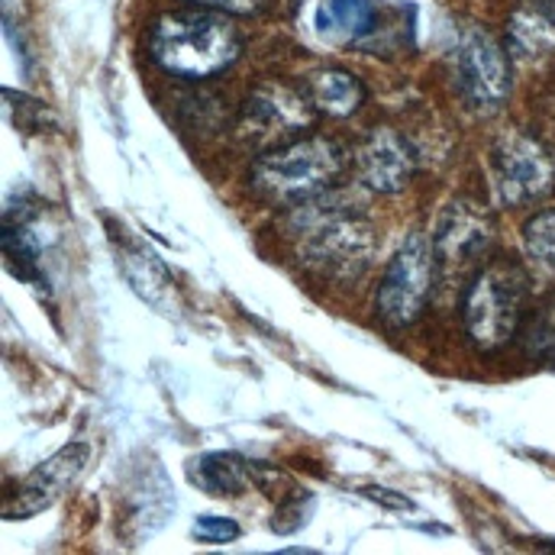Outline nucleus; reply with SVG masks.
<instances>
[{"mask_svg":"<svg viewBox=\"0 0 555 555\" xmlns=\"http://www.w3.org/2000/svg\"><path fill=\"white\" fill-rule=\"evenodd\" d=\"M313 514V494H307L304 488H291L284 501H278L275 517H272V530L278 537H291L297 530H304L310 524Z\"/></svg>","mask_w":555,"mask_h":555,"instance_id":"nucleus-20","label":"nucleus"},{"mask_svg":"<svg viewBox=\"0 0 555 555\" xmlns=\"http://www.w3.org/2000/svg\"><path fill=\"white\" fill-rule=\"evenodd\" d=\"M3 262L7 272L20 278L23 284L46 291V275H42V249L36 233L29 230V217L13 210V220H3Z\"/></svg>","mask_w":555,"mask_h":555,"instance_id":"nucleus-17","label":"nucleus"},{"mask_svg":"<svg viewBox=\"0 0 555 555\" xmlns=\"http://www.w3.org/2000/svg\"><path fill=\"white\" fill-rule=\"evenodd\" d=\"M284 240L294 259L330 281H356L375 256V230L352 204L333 191L287 207Z\"/></svg>","mask_w":555,"mask_h":555,"instance_id":"nucleus-1","label":"nucleus"},{"mask_svg":"<svg viewBox=\"0 0 555 555\" xmlns=\"http://www.w3.org/2000/svg\"><path fill=\"white\" fill-rule=\"evenodd\" d=\"M449 72L459 98L478 114H498L511 98V52L478 23H462L452 29Z\"/></svg>","mask_w":555,"mask_h":555,"instance_id":"nucleus-5","label":"nucleus"},{"mask_svg":"<svg viewBox=\"0 0 555 555\" xmlns=\"http://www.w3.org/2000/svg\"><path fill=\"white\" fill-rule=\"evenodd\" d=\"M3 101H7V114H10V120H13V127L20 133H39L46 127H55V117L46 111L42 101H33V98H26L20 91H10V88L3 91Z\"/></svg>","mask_w":555,"mask_h":555,"instance_id":"nucleus-19","label":"nucleus"},{"mask_svg":"<svg viewBox=\"0 0 555 555\" xmlns=\"http://www.w3.org/2000/svg\"><path fill=\"white\" fill-rule=\"evenodd\" d=\"M111 246H114V262L120 275L127 278V284L133 287V294L158 313H175L178 291L162 259L133 233H124L117 227H111Z\"/></svg>","mask_w":555,"mask_h":555,"instance_id":"nucleus-12","label":"nucleus"},{"mask_svg":"<svg viewBox=\"0 0 555 555\" xmlns=\"http://www.w3.org/2000/svg\"><path fill=\"white\" fill-rule=\"evenodd\" d=\"M416 171V152L408 139L391 127H378L356 149V175L375 194H398L411 184Z\"/></svg>","mask_w":555,"mask_h":555,"instance_id":"nucleus-11","label":"nucleus"},{"mask_svg":"<svg viewBox=\"0 0 555 555\" xmlns=\"http://www.w3.org/2000/svg\"><path fill=\"white\" fill-rule=\"evenodd\" d=\"M507 52L543 65L555 59V0H524L507 20Z\"/></svg>","mask_w":555,"mask_h":555,"instance_id":"nucleus-14","label":"nucleus"},{"mask_svg":"<svg viewBox=\"0 0 555 555\" xmlns=\"http://www.w3.org/2000/svg\"><path fill=\"white\" fill-rule=\"evenodd\" d=\"M494 243V217L475 201H449L436 233H433V256L439 269H462L488 253Z\"/></svg>","mask_w":555,"mask_h":555,"instance_id":"nucleus-9","label":"nucleus"},{"mask_svg":"<svg viewBox=\"0 0 555 555\" xmlns=\"http://www.w3.org/2000/svg\"><path fill=\"white\" fill-rule=\"evenodd\" d=\"M388 0H320L317 33L336 46L372 49L385 33Z\"/></svg>","mask_w":555,"mask_h":555,"instance_id":"nucleus-13","label":"nucleus"},{"mask_svg":"<svg viewBox=\"0 0 555 555\" xmlns=\"http://www.w3.org/2000/svg\"><path fill=\"white\" fill-rule=\"evenodd\" d=\"M317 117V107L304 91L287 85H262L249 94L243 107V130L256 139H272V145L300 137Z\"/></svg>","mask_w":555,"mask_h":555,"instance_id":"nucleus-10","label":"nucleus"},{"mask_svg":"<svg viewBox=\"0 0 555 555\" xmlns=\"http://www.w3.org/2000/svg\"><path fill=\"white\" fill-rule=\"evenodd\" d=\"M433 281H436L433 243L423 240L420 233H411L382 275L378 294H375L378 317L395 330L416 323L433 294Z\"/></svg>","mask_w":555,"mask_h":555,"instance_id":"nucleus-7","label":"nucleus"},{"mask_svg":"<svg viewBox=\"0 0 555 555\" xmlns=\"http://www.w3.org/2000/svg\"><path fill=\"white\" fill-rule=\"evenodd\" d=\"M362 494L369 498V501H375V504H382V507H391V511H411L414 504L401 494V491H391V488H378V485H369V488H362Z\"/></svg>","mask_w":555,"mask_h":555,"instance_id":"nucleus-24","label":"nucleus"},{"mask_svg":"<svg viewBox=\"0 0 555 555\" xmlns=\"http://www.w3.org/2000/svg\"><path fill=\"white\" fill-rule=\"evenodd\" d=\"M527 313V272L511 256L485 262L462 294V323L481 352L504 349Z\"/></svg>","mask_w":555,"mask_h":555,"instance_id":"nucleus-4","label":"nucleus"},{"mask_svg":"<svg viewBox=\"0 0 555 555\" xmlns=\"http://www.w3.org/2000/svg\"><path fill=\"white\" fill-rule=\"evenodd\" d=\"M346 171V152L330 137H294L266 149L249 171L253 191L266 201L294 207L320 197L339 184Z\"/></svg>","mask_w":555,"mask_h":555,"instance_id":"nucleus-3","label":"nucleus"},{"mask_svg":"<svg viewBox=\"0 0 555 555\" xmlns=\"http://www.w3.org/2000/svg\"><path fill=\"white\" fill-rule=\"evenodd\" d=\"M243 537V527L230 517H217V514H201L194 520V540L207 543V546H227L236 543Z\"/></svg>","mask_w":555,"mask_h":555,"instance_id":"nucleus-22","label":"nucleus"},{"mask_svg":"<svg viewBox=\"0 0 555 555\" xmlns=\"http://www.w3.org/2000/svg\"><path fill=\"white\" fill-rule=\"evenodd\" d=\"M91 459H94V449L85 439L68 442L65 449L52 452L3 498V520H29L49 511L52 504H59L78 485Z\"/></svg>","mask_w":555,"mask_h":555,"instance_id":"nucleus-8","label":"nucleus"},{"mask_svg":"<svg viewBox=\"0 0 555 555\" xmlns=\"http://www.w3.org/2000/svg\"><path fill=\"white\" fill-rule=\"evenodd\" d=\"M520 333H524V349L530 359H537L540 365L555 369V300L533 310L524 323H520Z\"/></svg>","mask_w":555,"mask_h":555,"instance_id":"nucleus-18","label":"nucleus"},{"mask_svg":"<svg viewBox=\"0 0 555 555\" xmlns=\"http://www.w3.org/2000/svg\"><path fill=\"white\" fill-rule=\"evenodd\" d=\"M491 188L504 207H524L555 191L553 152L530 133L507 130L491 145Z\"/></svg>","mask_w":555,"mask_h":555,"instance_id":"nucleus-6","label":"nucleus"},{"mask_svg":"<svg viewBox=\"0 0 555 555\" xmlns=\"http://www.w3.org/2000/svg\"><path fill=\"white\" fill-rule=\"evenodd\" d=\"M259 465L236 452H204L188 462V481L210 498H240L259 485Z\"/></svg>","mask_w":555,"mask_h":555,"instance_id":"nucleus-15","label":"nucleus"},{"mask_svg":"<svg viewBox=\"0 0 555 555\" xmlns=\"http://www.w3.org/2000/svg\"><path fill=\"white\" fill-rule=\"evenodd\" d=\"M188 7H204V10H217L227 16H256L266 10V0H184Z\"/></svg>","mask_w":555,"mask_h":555,"instance_id":"nucleus-23","label":"nucleus"},{"mask_svg":"<svg viewBox=\"0 0 555 555\" xmlns=\"http://www.w3.org/2000/svg\"><path fill=\"white\" fill-rule=\"evenodd\" d=\"M304 94L326 117H352L365 104V85L346 68H317L304 81Z\"/></svg>","mask_w":555,"mask_h":555,"instance_id":"nucleus-16","label":"nucleus"},{"mask_svg":"<svg viewBox=\"0 0 555 555\" xmlns=\"http://www.w3.org/2000/svg\"><path fill=\"white\" fill-rule=\"evenodd\" d=\"M524 243H527V249L540 262H546V266L555 269V210H543V214H537V217L527 220Z\"/></svg>","mask_w":555,"mask_h":555,"instance_id":"nucleus-21","label":"nucleus"},{"mask_svg":"<svg viewBox=\"0 0 555 555\" xmlns=\"http://www.w3.org/2000/svg\"><path fill=\"white\" fill-rule=\"evenodd\" d=\"M149 59L171 78L207 81L243 55V36L227 13L188 7L162 13L145 36Z\"/></svg>","mask_w":555,"mask_h":555,"instance_id":"nucleus-2","label":"nucleus"}]
</instances>
